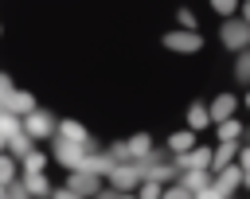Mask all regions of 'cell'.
<instances>
[{
	"label": "cell",
	"instance_id": "cell-8",
	"mask_svg": "<svg viewBox=\"0 0 250 199\" xmlns=\"http://www.w3.org/2000/svg\"><path fill=\"white\" fill-rule=\"evenodd\" d=\"M148 148H152V140H148V137H133V140L125 144V152H129L133 160H145V156H148Z\"/></svg>",
	"mask_w": 250,
	"mask_h": 199
},
{
	"label": "cell",
	"instance_id": "cell-14",
	"mask_svg": "<svg viewBox=\"0 0 250 199\" xmlns=\"http://www.w3.org/2000/svg\"><path fill=\"white\" fill-rule=\"evenodd\" d=\"M168 148H172V152H188V148H191V133H172V137H168Z\"/></svg>",
	"mask_w": 250,
	"mask_h": 199
},
{
	"label": "cell",
	"instance_id": "cell-18",
	"mask_svg": "<svg viewBox=\"0 0 250 199\" xmlns=\"http://www.w3.org/2000/svg\"><path fill=\"white\" fill-rule=\"evenodd\" d=\"M191 199H223V191L219 187H199V191H191Z\"/></svg>",
	"mask_w": 250,
	"mask_h": 199
},
{
	"label": "cell",
	"instance_id": "cell-15",
	"mask_svg": "<svg viewBox=\"0 0 250 199\" xmlns=\"http://www.w3.org/2000/svg\"><path fill=\"white\" fill-rule=\"evenodd\" d=\"M184 187H188V191L207 187V172H203V168H199V172H188V176H184Z\"/></svg>",
	"mask_w": 250,
	"mask_h": 199
},
{
	"label": "cell",
	"instance_id": "cell-7",
	"mask_svg": "<svg viewBox=\"0 0 250 199\" xmlns=\"http://www.w3.org/2000/svg\"><path fill=\"white\" fill-rule=\"evenodd\" d=\"M234 183H242V168H230V164L219 168V183H215V187L227 195V191H234Z\"/></svg>",
	"mask_w": 250,
	"mask_h": 199
},
{
	"label": "cell",
	"instance_id": "cell-16",
	"mask_svg": "<svg viewBox=\"0 0 250 199\" xmlns=\"http://www.w3.org/2000/svg\"><path fill=\"white\" fill-rule=\"evenodd\" d=\"M43 164H47V156H43V152H35V148L23 156V168H27V172H43Z\"/></svg>",
	"mask_w": 250,
	"mask_h": 199
},
{
	"label": "cell",
	"instance_id": "cell-9",
	"mask_svg": "<svg viewBox=\"0 0 250 199\" xmlns=\"http://www.w3.org/2000/svg\"><path fill=\"white\" fill-rule=\"evenodd\" d=\"M137 187H141V191H137V199H160V191H164V183H160V179H148V176H145Z\"/></svg>",
	"mask_w": 250,
	"mask_h": 199
},
{
	"label": "cell",
	"instance_id": "cell-20",
	"mask_svg": "<svg viewBox=\"0 0 250 199\" xmlns=\"http://www.w3.org/2000/svg\"><path fill=\"white\" fill-rule=\"evenodd\" d=\"M176 20H180V23L188 27V31H195V16H191L188 8H180V12H176Z\"/></svg>",
	"mask_w": 250,
	"mask_h": 199
},
{
	"label": "cell",
	"instance_id": "cell-5",
	"mask_svg": "<svg viewBox=\"0 0 250 199\" xmlns=\"http://www.w3.org/2000/svg\"><path fill=\"white\" fill-rule=\"evenodd\" d=\"M164 47H172V51H199L203 47V39L195 35V31H172V35H164Z\"/></svg>",
	"mask_w": 250,
	"mask_h": 199
},
{
	"label": "cell",
	"instance_id": "cell-17",
	"mask_svg": "<svg viewBox=\"0 0 250 199\" xmlns=\"http://www.w3.org/2000/svg\"><path fill=\"white\" fill-rule=\"evenodd\" d=\"M160 199H191V191L180 183V187H164V191H160Z\"/></svg>",
	"mask_w": 250,
	"mask_h": 199
},
{
	"label": "cell",
	"instance_id": "cell-10",
	"mask_svg": "<svg viewBox=\"0 0 250 199\" xmlns=\"http://www.w3.org/2000/svg\"><path fill=\"white\" fill-rule=\"evenodd\" d=\"M59 137H62V140H78V144H82V140H86V129H82L78 121H62Z\"/></svg>",
	"mask_w": 250,
	"mask_h": 199
},
{
	"label": "cell",
	"instance_id": "cell-13",
	"mask_svg": "<svg viewBox=\"0 0 250 199\" xmlns=\"http://www.w3.org/2000/svg\"><path fill=\"white\" fill-rule=\"evenodd\" d=\"M188 121H191V129H207V121H211V117H207V109H203V105H191V109H188Z\"/></svg>",
	"mask_w": 250,
	"mask_h": 199
},
{
	"label": "cell",
	"instance_id": "cell-2",
	"mask_svg": "<svg viewBox=\"0 0 250 199\" xmlns=\"http://www.w3.org/2000/svg\"><path fill=\"white\" fill-rule=\"evenodd\" d=\"M0 109H8V113H16V117H23V113H31V109H35V98H31L27 90H8V94L0 98Z\"/></svg>",
	"mask_w": 250,
	"mask_h": 199
},
{
	"label": "cell",
	"instance_id": "cell-11",
	"mask_svg": "<svg viewBox=\"0 0 250 199\" xmlns=\"http://www.w3.org/2000/svg\"><path fill=\"white\" fill-rule=\"evenodd\" d=\"M215 129H219V140H238V133H242V125H238L234 117H227V121H219Z\"/></svg>",
	"mask_w": 250,
	"mask_h": 199
},
{
	"label": "cell",
	"instance_id": "cell-1",
	"mask_svg": "<svg viewBox=\"0 0 250 199\" xmlns=\"http://www.w3.org/2000/svg\"><path fill=\"white\" fill-rule=\"evenodd\" d=\"M20 129H23L27 137H51V133H55V121H51L47 113L31 109V113H23V117H20Z\"/></svg>",
	"mask_w": 250,
	"mask_h": 199
},
{
	"label": "cell",
	"instance_id": "cell-3",
	"mask_svg": "<svg viewBox=\"0 0 250 199\" xmlns=\"http://www.w3.org/2000/svg\"><path fill=\"white\" fill-rule=\"evenodd\" d=\"M66 183H70V191H74V195H82V199H86V195H98V187H102V183H98V172H86V168L70 172V179H66Z\"/></svg>",
	"mask_w": 250,
	"mask_h": 199
},
{
	"label": "cell",
	"instance_id": "cell-4",
	"mask_svg": "<svg viewBox=\"0 0 250 199\" xmlns=\"http://www.w3.org/2000/svg\"><path fill=\"white\" fill-rule=\"evenodd\" d=\"M223 43L234 47V51H242V47L250 43V23H246V20H242V23H227V27H223Z\"/></svg>",
	"mask_w": 250,
	"mask_h": 199
},
{
	"label": "cell",
	"instance_id": "cell-19",
	"mask_svg": "<svg viewBox=\"0 0 250 199\" xmlns=\"http://www.w3.org/2000/svg\"><path fill=\"white\" fill-rule=\"evenodd\" d=\"M211 8H215V12H223V16H230V12L238 8V0H211Z\"/></svg>",
	"mask_w": 250,
	"mask_h": 199
},
{
	"label": "cell",
	"instance_id": "cell-25",
	"mask_svg": "<svg viewBox=\"0 0 250 199\" xmlns=\"http://www.w3.org/2000/svg\"><path fill=\"white\" fill-rule=\"evenodd\" d=\"M246 105H250V94H246Z\"/></svg>",
	"mask_w": 250,
	"mask_h": 199
},
{
	"label": "cell",
	"instance_id": "cell-21",
	"mask_svg": "<svg viewBox=\"0 0 250 199\" xmlns=\"http://www.w3.org/2000/svg\"><path fill=\"white\" fill-rule=\"evenodd\" d=\"M238 78H250V51L238 55Z\"/></svg>",
	"mask_w": 250,
	"mask_h": 199
},
{
	"label": "cell",
	"instance_id": "cell-6",
	"mask_svg": "<svg viewBox=\"0 0 250 199\" xmlns=\"http://www.w3.org/2000/svg\"><path fill=\"white\" fill-rule=\"evenodd\" d=\"M230 113H234V98H230V94H219V98L211 101V109H207L211 121H227Z\"/></svg>",
	"mask_w": 250,
	"mask_h": 199
},
{
	"label": "cell",
	"instance_id": "cell-12",
	"mask_svg": "<svg viewBox=\"0 0 250 199\" xmlns=\"http://www.w3.org/2000/svg\"><path fill=\"white\" fill-rule=\"evenodd\" d=\"M23 195H47V179H43V172H27V187H23Z\"/></svg>",
	"mask_w": 250,
	"mask_h": 199
},
{
	"label": "cell",
	"instance_id": "cell-22",
	"mask_svg": "<svg viewBox=\"0 0 250 199\" xmlns=\"http://www.w3.org/2000/svg\"><path fill=\"white\" fill-rule=\"evenodd\" d=\"M51 199H82V195H74V191H70V187H62V191H55V195H51Z\"/></svg>",
	"mask_w": 250,
	"mask_h": 199
},
{
	"label": "cell",
	"instance_id": "cell-23",
	"mask_svg": "<svg viewBox=\"0 0 250 199\" xmlns=\"http://www.w3.org/2000/svg\"><path fill=\"white\" fill-rule=\"evenodd\" d=\"M113 199H137V195H129V191H121V195H113Z\"/></svg>",
	"mask_w": 250,
	"mask_h": 199
},
{
	"label": "cell",
	"instance_id": "cell-24",
	"mask_svg": "<svg viewBox=\"0 0 250 199\" xmlns=\"http://www.w3.org/2000/svg\"><path fill=\"white\" fill-rule=\"evenodd\" d=\"M242 20H246V23H250V4H246V8H242Z\"/></svg>",
	"mask_w": 250,
	"mask_h": 199
}]
</instances>
